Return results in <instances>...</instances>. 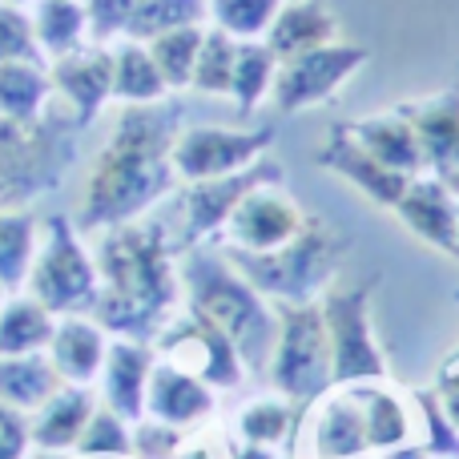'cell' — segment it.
Instances as JSON below:
<instances>
[{"label": "cell", "mask_w": 459, "mask_h": 459, "mask_svg": "<svg viewBox=\"0 0 459 459\" xmlns=\"http://www.w3.org/2000/svg\"><path fill=\"white\" fill-rule=\"evenodd\" d=\"M182 134V105H129L101 150L81 202V226H126L174 190V137Z\"/></svg>", "instance_id": "6da1fadb"}, {"label": "cell", "mask_w": 459, "mask_h": 459, "mask_svg": "<svg viewBox=\"0 0 459 459\" xmlns=\"http://www.w3.org/2000/svg\"><path fill=\"white\" fill-rule=\"evenodd\" d=\"M169 242L158 226H117L97 250V318L126 339H153L178 307V278Z\"/></svg>", "instance_id": "7a4b0ae2"}, {"label": "cell", "mask_w": 459, "mask_h": 459, "mask_svg": "<svg viewBox=\"0 0 459 459\" xmlns=\"http://www.w3.org/2000/svg\"><path fill=\"white\" fill-rule=\"evenodd\" d=\"M182 286L190 294V307L206 315L218 331L234 342L238 359L250 375H266L270 355L278 342V318L274 302H266L234 266L226 254L190 246L182 258Z\"/></svg>", "instance_id": "3957f363"}, {"label": "cell", "mask_w": 459, "mask_h": 459, "mask_svg": "<svg viewBox=\"0 0 459 459\" xmlns=\"http://www.w3.org/2000/svg\"><path fill=\"white\" fill-rule=\"evenodd\" d=\"M347 250H351V238L342 230H334L326 218L307 214L299 234L286 246H278V250L250 254V250H230L226 246L222 254L262 299L318 302L334 286V274H339Z\"/></svg>", "instance_id": "277c9868"}, {"label": "cell", "mask_w": 459, "mask_h": 459, "mask_svg": "<svg viewBox=\"0 0 459 459\" xmlns=\"http://www.w3.org/2000/svg\"><path fill=\"white\" fill-rule=\"evenodd\" d=\"M278 318V342L270 355V383L282 399L299 403L307 411L310 403L334 387V363H331V334L318 302H274Z\"/></svg>", "instance_id": "5b68a950"}, {"label": "cell", "mask_w": 459, "mask_h": 459, "mask_svg": "<svg viewBox=\"0 0 459 459\" xmlns=\"http://www.w3.org/2000/svg\"><path fill=\"white\" fill-rule=\"evenodd\" d=\"M379 278L351 286H331L318 299L331 334V363L334 387H355V383H387V359L371 331V290Z\"/></svg>", "instance_id": "8992f818"}, {"label": "cell", "mask_w": 459, "mask_h": 459, "mask_svg": "<svg viewBox=\"0 0 459 459\" xmlns=\"http://www.w3.org/2000/svg\"><path fill=\"white\" fill-rule=\"evenodd\" d=\"M29 286L32 299L53 315H77V310L97 307V294H101V278H97V262L85 254V246L77 242L73 226L65 218H53L40 246L37 262L29 266Z\"/></svg>", "instance_id": "52a82bcc"}, {"label": "cell", "mask_w": 459, "mask_h": 459, "mask_svg": "<svg viewBox=\"0 0 459 459\" xmlns=\"http://www.w3.org/2000/svg\"><path fill=\"white\" fill-rule=\"evenodd\" d=\"M367 61H371V53H367L363 45H347V40H334V45L286 56V61H278L270 101H274V109L282 113V117L310 109V105H323V101H331Z\"/></svg>", "instance_id": "ba28073f"}, {"label": "cell", "mask_w": 459, "mask_h": 459, "mask_svg": "<svg viewBox=\"0 0 459 459\" xmlns=\"http://www.w3.org/2000/svg\"><path fill=\"white\" fill-rule=\"evenodd\" d=\"M278 129H226V126H190L174 137V174L186 182H210V178H230L238 169H250L266 150L274 145Z\"/></svg>", "instance_id": "9c48e42d"}, {"label": "cell", "mask_w": 459, "mask_h": 459, "mask_svg": "<svg viewBox=\"0 0 459 459\" xmlns=\"http://www.w3.org/2000/svg\"><path fill=\"white\" fill-rule=\"evenodd\" d=\"M161 351H166L169 363L198 375L202 383H210L218 391H234L246 379V367L238 359L234 342L194 307L186 315H174L169 326H161Z\"/></svg>", "instance_id": "30bf717a"}, {"label": "cell", "mask_w": 459, "mask_h": 459, "mask_svg": "<svg viewBox=\"0 0 459 459\" xmlns=\"http://www.w3.org/2000/svg\"><path fill=\"white\" fill-rule=\"evenodd\" d=\"M282 161L258 158L250 169H238L230 178H210V182H190V190L182 194V230L178 242L182 246H202L206 238L222 234L226 218L234 214V206L242 202V194H250L262 182H282Z\"/></svg>", "instance_id": "8fae6325"}, {"label": "cell", "mask_w": 459, "mask_h": 459, "mask_svg": "<svg viewBox=\"0 0 459 459\" xmlns=\"http://www.w3.org/2000/svg\"><path fill=\"white\" fill-rule=\"evenodd\" d=\"M302 210L290 194L282 190V182H262L250 194H242V202L234 206V214L226 218L222 234L230 250H250L266 254L286 246L302 226Z\"/></svg>", "instance_id": "7c38bea8"}, {"label": "cell", "mask_w": 459, "mask_h": 459, "mask_svg": "<svg viewBox=\"0 0 459 459\" xmlns=\"http://www.w3.org/2000/svg\"><path fill=\"white\" fill-rule=\"evenodd\" d=\"M415 129L423 153V174L459 190V89H444L423 101L395 105Z\"/></svg>", "instance_id": "4fadbf2b"}, {"label": "cell", "mask_w": 459, "mask_h": 459, "mask_svg": "<svg viewBox=\"0 0 459 459\" xmlns=\"http://www.w3.org/2000/svg\"><path fill=\"white\" fill-rule=\"evenodd\" d=\"M367 423L359 387H331L318 403H310L307 455L310 459H359L367 455Z\"/></svg>", "instance_id": "5bb4252c"}, {"label": "cell", "mask_w": 459, "mask_h": 459, "mask_svg": "<svg viewBox=\"0 0 459 459\" xmlns=\"http://www.w3.org/2000/svg\"><path fill=\"white\" fill-rule=\"evenodd\" d=\"M318 166L339 174L342 182H351L359 194H367V198L383 210H395L399 198L407 194V186H411L407 174H395V169H387L383 161H375L371 153L351 137L347 121H342V126H331L323 150H318Z\"/></svg>", "instance_id": "9a60e30c"}, {"label": "cell", "mask_w": 459, "mask_h": 459, "mask_svg": "<svg viewBox=\"0 0 459 459\" xmlns=\"http://www.w3.org/2000/svg\"><path fill=\"white\" fill-rule=\"evenodd\" d=\"M395 214L403 218V226L411 230L420 242L459 258V198L447 182H439V178H431V174L411 178V186H407V194L399 198Z\"/></svg>", "instance_id": "2e32d148"}, {"label": "cell", "mask_w": 459, "mask_h": 459, "mask_svg": "<svg viewBox=\"0 0 459 459\" xmlns=\"http://www.w3.org/2000/svg\"><path fill=\"white\" fill-rule=\"evenodd\" d=\"M145 411L158 423H169V428H194V423L214 415V387L202 383L198 375L182 371V367L169 363V359H161L150 371Z\"/></svg>", "instance_id": "e0dca14e"}, {"label": "cell", "mask_w": 459, "mask_h": 459, "mask_svg": "<svg viewBox=\"0 0 459 459\" xmlns=\"http://www.w3.org/2000/svg\"><path fill=\"white\" fill-rule=\"evenodd\" d=\"M153 371V351L137 339H117L105 351V399L109 411L121 420H142L145 411V387H150Z\"/></svg>", "instance_id": "ac0fdd59"}, {"label": "cell", "mask_w": 459, "mask_h": 459, "mask_svg": "<svg viewBox=\"0 0 459 459\" xmlns=\"http://www.w3.org/2000/svg\"><path fill=\"white\" fill-rule=\"evenodd\" d=\"M262 40L270 45V53L278 61H286V56L334 45L339 40V16L326 4H318V0H282L274 24H270V32Z\"/></svg>", "instance_id": "d6986e66"}, {"label": "cell", "mask_w": 459, "mask_h": 459, "mask_svg": "<svg viewBox=\"0 0 459 459\" xmlns=\"http://www.w3.org/2000/svg\"><path fill=\"white\" fill-rule=\"evenodd\" d=\"M347 129H351V137H355L375 161H383L387 169L407 174V178L423 174V153H420V142H415V129L399 109L347 121Z\"/></svg>", "instance_id": "ffe728a7"}, {"label": "cell", "mask_w": 459, "mask_h": 459, "mask_svg": "<svg viewBox=\"0 0 459 459\" xmlns=\"http://www.w3.org/2000/svg\"><path fill=\"white\" fill-rule=\"evenodd\" d=\"M56 89L69 97V105L77 109V121H89L105 105V97L113 93V53H65L53 69Z\"/></svg>", "instance_id": "44dd1931"}, {"label": "cell", "mask_w": 459, "mask_h": 459, "mask_svg": "<svg viewBox=\"0 0 459 459\" xmlns=\"http://www.w3.org/2000/svg\"><path fill=\"white\" fill-rule=\"evenodd\" d=\"M48 347H53L56 375L69 379L73 387H85V383H93L97 375H101L109 342H105L101 326L85 323V318H65V323L53 331Z\"/></svg>", "instance_id": "7402d4cb"}, {"label": "cell", "mask_w": 459, "mask_h": 459, "mask_svg": "<svg viewBox=\"0 0 459 459\" xmlns=\"http://www.w3.org/2000/svg\"><path fill=\"white\" fill-rule=\"evenodd\" d=\"M359 399H363V423H367V447L371 452H399L407 447L415 431V415L387 383H355Z\"/></svg>", "instance_id": "603a6c76"}, {"label": "cell", "mask_w": 459, "mask_h": 459, "mask_svg": "<svg viewBox=\"0 0 459 459\" xmlns=\"http://www.w3.org/2000/svg\"><path fill=\"white\" fill-rule=\"evenodd\" d=\"M56 367L40 355H8L0 359V403L8 407H40L56 395Z\"/></svg>", "instance_id": "cb8c5ba5"}, {"label": "cell", "mask_w": 459, "mask_h": 459, "mask_svg": "<svg viewBox=\"0 0 459 459\" xmlns=\"http://www.w3.org/2000/svg\"><path fill=\"white\" fill-rule=\"evenodd\" d=\"M166 93L169 85L161 81L158 65L142 40H129L113 53V97H121L126 105H158Z\"/></svg>", "instance_id": "d4e9b609"}, {"label": "cell", "mask_w": 459, "mask_h": 459, "mask_svg": "<svg viewBox=\"0 0 459 459\" xmlns=\"http://www.w3.org/2000/svg\"><path fill=\"white\" fill-rule=\"evenodd\" d=\"M299 420H302L299 403H290V399H282V395H258L238 415V436L254 447H278V444H290L294 439Z\"/></svg>", "instance_id": "484cf974"}, {"label": "cell", "mask_w": 459, "mask_h": 459, "mask_svg": "<svg viewBox=\"0 0 459 459\" xmlns=\"http://www.w3.org/2000/svg\"><path fill=\"white\" fill-rule=\"evenodd\" d=\"M53 315L37 299H13L0 307V359L37 355L53 339Z\"/></svg>", "instance_id": "4316f807"}, {"label": "cell", "mask_w": 459, "mask_h": 459, "mask_svg": "<svg viewBox=\"0 0 459 459\" xmlns=\"http://www.w3.org/2000/svg\"><path fill=\"white\" fill-rule=\"evenodd\" d=\"M274 73H278V56L270 53L266 40H238L234 85H230V97L238 101V109L254 113L262 101H270Z\"/></svg>", "instance_id": "83f0119b"}, {"label": "cell", "mask_w": 459, "mask_h": 459, "mask_svg": "<svg viewBox=\"0 0 459 459\" xmlns=\"http://www.w3.org/2000/svg\"><path fill=\"white\" fill-rule=\"evenodd\" d=\"M40 423H37V444L45 447H69L81 439L85 431L89 415H93V395L85 387H69V391H56L48 403H40Z\"/></svg>", "instance_id": "f1b7e54d"}, {"label": "cell", "mask_w": 459, "mask_h": 459, "mask_svg": "<svg viewBox=\"0 0 459 459\" xmlns=\"http://www.w3.org/2000/svg\"><path fill=\"white\" fill-rule=\"evenodd\" d=\"M202 37H206L202 24H186V29H169V32H161V37L145 40V48H150L153 65H158L161 81H166L169 89H186L194 81Z\"/></svg>", "instance_id": "f546056e"}, {"label": "cell", "mask_w": 459, "mask_h": 459, "mask_svg": "<svg viewBox=\"0 0 459 459\" xmlns=\"http://www.w3.org/2000/svg\"><path fill=\"white\" fill-rule=\"evenodd\" d=\"M210 13V0H137L134 16H129L126 32L129 40H153L169 29H186V24H202Z\"/></svg>", "instance_id": "4dcf8cb0"}, {"label": "cell", "mask_w": 459, "mask_h": 459, "mask_svg": "<svg viewBox=\"0 0 459 459\" xmlns=\"http://www.w3.org/2000/svg\"><path fill=\"white\" fill-rule=\"evenodd\" d=\"M48 97V81L29 61H0V117L32 121Z\"/></svg>", "instance_id": "1f68e13d"}, {"label": "cell", "mask_w": 459, "mask_h": 459, "mask_svg": "<svg viewBox=\"0 0 459 459\" xmlns=\"http://www.w3.org/2000/svg\"><path fill=\"white\" fill-rule=\"evenodd\" d=\"M234 61H238V40L222 29H206L190 85L198 89V93H210V97H230V85H234Z\"/></svg>", "instance_id": "d6a6232c"}, {"label": "cell", "mask_w": 459, "mask_h": 459, "mask_svg": "<svg viewBox=\"0 0 459 459\" xmlns=\"http://www.w3.org/2000/svg\"><path fill=\"white\" fill-rule=\"evenodd\" d=\"M282 0H210L214 29L230 32L234 40H262L274 24Z\"/></svg>", "instance_id": "836d02e7"}, {"label": "cell", "mask_w": 459, "mask_h": 459, "mask_svg": "<svg viewBox=\"0 0 459 459\" xmlns=\"http://www.w3.org/2000/svg\"><path fill=\"white\" fill-rule=\"evenodd\" d=\"M37 254V226L29 214H0V286H21Z\"/></svg>", "instance_id": "e575fe53"}, {"label": "cell", "mask_w": 459, "mask_h": 459, "mask_svg": "<svg viewBox=\"0 0 459 459\" xmlns=\"http://www.w3.org/2000/svg\"><path fill=\"white\" fill-rule=\"evenodd\" d=\"M85 21L89 16L77 0H45L40 13H37V29H32V37H37L48 53L65 56V53L77 48L81 32H85Z\"/></svg>", "instance_id": "d590c367"}, {"label": "cell", "mask_w": 459, "mask_h": 459, "mask_svg": "<svg viewBox=\"0 0 459 459\" xmlns=\"http://www.w3.org/2000/svg\"><path fill=\"white\" fill-rule=\"evenodd\" d=\"M411 407H415V420H420V428H423V452L431 459H459V431L444 415L436 391H415Z\"/></svg>", "instance_id": "8d00e7d4"}, {"label": "cell", "mask_w": 459, "mask_h": 459, "mask_svg": "<svg viewBox=\"0 0 459 459\" xmlns=\"http://www.w3.org/2000/svg\"><path fill=\"white\" fill-rule=\"evenodd\" d=\"M81 447H85L89 455H126L129 447H134V439H129L121 415L93 411L85 423V431H81Z\"/></svg>", "instance_id": "74e56055"}, {"label": "cell", "mask_w": 459, "mask_h": 459, "mask_svg": "<svg viewBox=\"0 0 459 459\" xmlns=\"http://www.w3.org/2000/svg\"><path fill=\"white\" fill-rule=\"evenodd\" d=\"M32 24L13 4H0V61H32Z\"/></svg>", "instance_id": "f35d334b"}, {"label": "cell", "mask_w": 459, "mask_h": 459, "mask_svg": "<svg viewBox=\"0 0 459 459\" xmlns=\"http://www.w3.org/2000/svg\"><path fill=\"white\" fill-rule=\"evenodd\" d=\"M178 444H182V431L169 428V423H142L137 439H134L142 459H169L178 452Z\"/></svg>", "instance_id": "ab89813d"}, {"label": "cell", "mask_w": 459, "mask_h": 459, "mask_svg": "<svg viewBox=\"0 0 459 459\" xmlns=\"http://www.w3.org/2000/svg\"><path fill=\"white\" fill-rule=\"evenodd\" d=\"M137 0H89V21H93V29L101 32V37H109V32H126L129 16H134Z\"/></svg>", "instance_id": "60d3db41"}, {"label": "cell", "mask_w": 459, "mask_h": 459, "mask_svg": "<svg viewBox=\"0 0 459 459\" xmlns=\"http://www.w3.org/2000/svg\"><path fill=\"white\" fill-rule=\"evenodd\" d=\"M24 423L8 403H0V459H21L24 452Z\"/></svg>", "instance_id": "b9f144b4"}, {"label": "cell", "mask_w": 459, "mask_h": 459, "mask_svg": "<svg viewBox=\"0 0 459 459\" xmlns=\"http://www.w3.org/2000/svg\"><path fill=\"white\" fill-rule=\"evenodd\" d=\"M436 399L444 407V415L452 420V428L459 431V367H444L436 379Z\"/></svg>", "instance_id": "7bdbcfd3"}, {"label": "cell", "mask_w": 459, "mask_h": 459, "mask_svg": "<svg viewBox=\"0 0 459 459\" xmlns=\"http://www.w3.org/2000/svg\"><path fill=\"white\" fill-rule=\"evenodd\" d=\"M0 4H13L16 8V4H24V0H0Z\"/></svg>", "instance_id": "ee69618b"}, {"label": "cell", "mask_w": 459, "mask_h": 459, "mask_svg": "<svg viewBox=\"0 0 459 459\" xmlns=\"http://www.w3.org/2000/svg\"><path fill=\"white\" fill-rule=\"evenodd\" d=\"M0 290H4V286H0ZM0 307H4V299H0Z\"/></svg>", "instance_id": "f6af8a7d"}, {"label": "cell", "mask_w": 459, "mask_h": 459, "mask_svg": "<svg viewBox=\"0 0 459 459\" xmlns=\"http://www.w3.org/2000/svg\"><path fill=\"white\" fill-rule=\"evenodd\" d=\"M455 198H459V190H455Z\"/></svg>", "instance_id": "bcb514c9"}]
</instances>
